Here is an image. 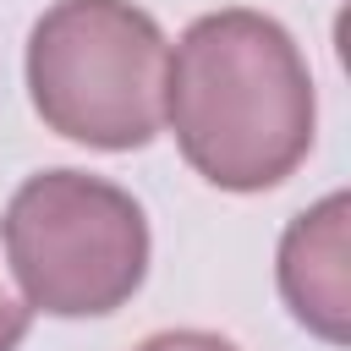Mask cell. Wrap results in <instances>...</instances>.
<instances>
[{"mask_svg": "<svg viewBox=\"0 0 351 351\" xmlns=\"http://www.w3.org/2000/svg\"><path fill=\"white\" fill-rule=\"evenodd\" d=\"M165 126L219 192L280 186L313 148L318 99L296 38L263 11L197 16L165 60Z\"/></svg>", "mask_w": 351, "mask_h": 351, "instance_id": "6da1fadb", "label": "cell"}, {"mask_svg": "<svg viewBox=\"0 0 351 351\" xmlns=\"http://www.w3.org/2000/svg\"><path fill=\"white\" fill-rule=\"evenodd\" d=\"M165 33L132 0H55L27 33V93L49 132L126 154L165 126Z\"/></svg>", "mask_w": 351, "mask_h": 351, "instance_id": "7a4b0ae2", "label": "cell"}, {"mask_svg": "<svg viewBox=\"0 0 351 351\" xmlns=\"http://www.w3.org/2000/svg\"><path fill=\"white\" fill-rule=\"evenodd\" d=\"M5 263L33 313L99 318L148 274V219L132 192L88 170L27 176L0 219Z\"/></svg>", "mask_w": 351, "mask_h": 351, "instance_id": "3957f363", "label": "cell"}, {"mask_svg": "<svg viewBox=\"0 0 351 351\" xmlns=\"http://www.w3.org/2000/svg\"><path fill=\"white\" fill-rule=\"evenodd\" d=\"M351 197L329 192L280 236V296L318 340H351Z\"/></svg>", "mask_w": 351, "mask_h": 351, "instance_id": "277c9868", "label": "cell"}, {"mask_svg": "<svg viewBox=\"0 0 351 351\" xmlns=\"http://www.w3.org/2000/svg\"><path fill=\"white\" fill-rule=\"evenodd\" d=\"M137 351H236V346L208 329H165V335H148Z\"/></svg>", "mask_w": 351, "mask_h": 351, "instance_id": "5b68a950", "label": "cell"}, {"mask_svg": "<svg viewBox=\"0 0 351 351\" xmlns=\"http://www.w3.org/2000/svg\"><path fill=\"white\" fill-rule=\"evenodd\" d=\"M27 324H33V307L22 296H11V285L0 280V351H16L27 340Z\"/></svg>", "mask_w": 351, "mask_h": 351, "instance_id": "8992f818", "label": "cell"}]
</instances>
